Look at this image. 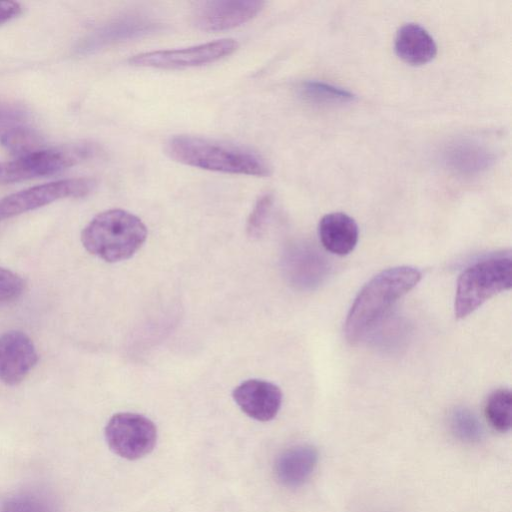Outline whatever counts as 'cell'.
Segmentation results:
<instances>
[{
  "instance_id": "cell-1",
  "label": "cell",
  "mask_w": 512,
  "mask_h": 512,
  "mask_svg": "<svg viewBox=\"0 0 512 512\" xmlns=\"http://www.w3.org/2000/svg\"><path fill=\"white\" fill-rule=\"evenodd\" d=\"M421 277L419 269L405 265L385 269L371 278L359 291L347 314L344 327L347 341L357 344L364 339Z\"/></svg>"
},
{
  "instance_id": "cell-2",
  "label": "cell",
  "mask_w": 512,
  "mask_h": 512,
  "mask_svg": "<svg viewBox=\"0 0 512 512\" xmlns=\"http://www.w3.org/2000/svg\"><path fill=\"white\" fill-rule=\"evenodd\" d=\"M172 160L199 169L266 177L271 174L269 163L249 148L194 135H174L164 147Z\"/></svg>"
},
{
  "instance_id": "cell-3",
  "label": "cell",
  "mask_w": 512,
  "mask_h": 512,
  "mask_svg": "<svg viewBox=\"0 0 512 512\" xmlns=\"http://www.w3.org/2000/svg\"><path fill=\"white\" fill-rule=\"evenodd\" d=\"M146 238L147 228L142 220L123 209H109L97 214L81 233L84 248L111 263L133 256Z\"/></svg>"
},
{
  "instance_id": "cell-4",
  "label": "cell",
  "mask_w": 512,
  "mask_h": 512,
  "mask_svg": "<svg viewBox=\"0 0 512 512\" xmlns=\"http://www.w3.org/2000/svg\"><path fill=\"white\" fill-rule=\"evenodd\" d=\"M510 253L494 255L467 267L457 280L454 313L463 319L493 296L511 288Z\"/></svg>"
},
{
  "instance_id": "cell-5",
  "label": "cell",
  "mask_w": 512,
  "mask_h": 512,
  "mask_svg": "<svg viewBox=\"0 0 512 512\" xmlns=\"http://www.w3.org/2000/svg\"><path fill=\"white\" fill-rule=\"evenodd\" d=\"M96 151L91 143H78L61 148H42L14 160L0 162V184L53 175L91 158Z\"/></svg>"
},
{
  "instance_id": "cell-6",
  "label": "cell",
  "mask_w": 512,
  "mask_h": 512,
  "mask_svg": "<svg viewBox=\"0 0 512 512\" xmlns=\"http://www.w3.org/2000/svg\"><path fill=\"white\" fill-rule=\"evenodd\" d=\"M109 448L118 456L136 460L149 454L157 441V428L147 417L131 412L114 414L104 430Z\"/></svg>"
},
{
  "instance_id": "cell-7",
  "label": "cell",
  "mask_w": 512,
  "mask_h": 512,
  "mask_svg": "<svg viewBox=\"0 0 512 512\" xmlns=\"http://www.w3.org/2000/svg\"><path fill=\"white\" fill-rule=\"evenodd\" d=\"M237 48L238 42L235 39L226 38L181 49L144 52L132 56L128 62L143 68H191L216 62L231 55Z\"/></svg>"
},
{
  "instance_id": "cell-8",
  "label": "cell",
  "mask_w": 512,
  "mask_h": 512,
  "mask_svg": "<svg viewBox=\"0 0 512 512\" xmlns=\"http://www.w3.org/2000/svg\"><path fill=\"white\" fill-rule=\"evenodd\" d=\"M95 180L87 177L68 178L33 186L0 200V220L10 218L64 198L88 195Z\"/></svg>"
},
{
  "instance_id": "cell-9",
  "label": "cell",
  "mask_w": 512,
  "mask_h": 512,
  "mask_svg": "<svg viewBox=\"0 0 512 512\" xmlns=\"http://www.w3.org/2000/svg\"><path fill=\"white\" fill-rule=\"evenodd\" d=\"M260 0H211L196 3L193 25L202 31H224L253 19L264 7Z\"/></svg>"
},
{
  "instance_id": "cell-10",
  "label": "cell",
  "mask_w": 512,
  "mask_h": 512,
  "mask_svg": "<svg viewBox=\"0 0 512 512\" xmlns=\"http://www.w3.org/2000/svg\"><path fill=\"white\" fill-rule=\"evenodd\" d=\"M161 28L142 16H124L108 21L97 27L79 41L75 52L79 55L93 54L103 48L155 33Z\"/></svg>"
},
{
  "instance_id": "cell-11",
  "label": "cell",
  "mask_w": 512,
  "mask_h": 512,
  "mask_svg": "<svg viewBox=\"0 0 512 512\" xmlns=\"http://www.w3.org/2000/svg\"><path fill=\"white\" fill-rule=\"evenodd\" d=\"M37 361L35 346L25 333L12 330L0 335V379L5 384H19Z\"/></svg>"
},
{
  "instance_id": "cell-12",
  "label": "cell",
  "mask_w": 512,
  "mask_h": 512,
  "mask_svg": "<svg viewBox=\"0 0 512 512\" xmlns=\"http://www.w3.org/2000/svg\"><path fill=\"white\" fill-rule=\"evenodd\" d=\"M232 396L246 415L262 422L270 421L277 415L283 398L277 385L261 379L240 383Z\"/></svg>"
},
{
  "instance_id": "cell-13",
  "label": "cell",
  "mask_w": 512,
  "mask_h": 512,
  "mask_svg": "<svg viewBox=\"0 0 512 512\" xmlns=\"http://www.w3.org/2000/svg\"><path fill=\"white\" fill-rule=\"evenodd\" d=\"M318 462L315 447L300 444L283 451L275 462V474L278 481L287 487L304 484L313 473Z\"/></svg>"
},
{
  "instance_id": "cell-14",
  "label": "cell",
  "mask_w": 512,
  "mask_h": 512,
  "mask_svg": "<svg viewBox=\"0 0 512 512\" xmlns=\"http://www.w3.org/2000/svg\"><path fill=\"white\" fill-rule=\"evenodd\" d=\"M322 246L332 254L344 256L357 245L359 229L355 220L342 212L324 215L318 225Z\"/></svg>"
},
{
  "instance_id": "cell-15",
  "label": "cell",
  "mask_w": 512,
  "mask_h": 512,
  "mask_svg": "<svg viewBox=\"0 0 512 512\" xmlns=\"http://www.w3.org/2000/svg\"><path fill=\"white\" fill-rule=\"evenodd\" d=\"M394 48L397 56L410 65H423L437 54V45L426 29L407 23L396 33Z\"/></svg>"
},
{
  "instance_id": "cell-16",
  "label": "cell",
  "mask_w": 512,
  "mask_h": 512,
  "mask_svg": "<svg viewBox=\"0 0 512 512\" xmlns=\"http://www.w3.org/2000/svg\"><path fill=\"white\" fill-rule=\"evenodd\" d=\"M286 268L292 283L304 289L318 286L329 270L328 263L322 254L307 246L290 251Z\"/></svg>"
},
{
  "instance_id": "cell-17",
  "label": "cell",
  "mask_w": 512,
  "mask_h": 512,
  "mask_svg": "<svg viewBox=\"0 0 512 512\" xmlns=\"http://www.w3.org/2000/svg\"><path fill=\"white\" fill-rule=\"evenodd\" d=\"M447 161L458 171L472 173L489 166L491 155L478 144L461 142L448 151Z\"/></svg>"
},
{
  "instance_id": "cell-18",
  "label": "cell",
  "mask_w": 512,
  "mask_h": 512,
  "mask_svg": "<svg viewBox=\"0 0 512 512\" xmlns=\"http://www.w3.org/2000/svg\"><path fill=\"white\" fill-rule=\"evenodd\" d=\"M299 93L304 99L317 104H344L355 100V95L346 89L314 80L303 82Z\"/></svg>"
},
{
  "instance_id": "cell-19",
  "label": "cell",
  "mask_w": 512,
  "mask_h": 512,
  "mask_svg": "<svg viewBox=\"0 0 512 512\" xmlns=\"http://www.w3.org/2000/svg\"><path fill=\"white\" fill-rule=\"evenodd\" d=\"M512 394L509 389L500 388L492 392L485 404V416L489 424L498 432L511 428Z\"/></svg>"
},
{
  "instance_id": "cell-20",
  "label": "cell",
  "mask_w": 512,
  "mask_h": 512,
  "mask_svg": "<svg viewBox=\"0 0 512 512\" xmlns=\"http://www.w3.org/2000/svg\"><path fill=\"white\" fill-rule=\"evenodd\" d=\"M0 142L17 157L42 149V139L39 134L24 124L9 129Z\"/></svg>"
},
{
  "instance_id": "cell-21",
  "label": "cell",
  "mask_w": 512,
  "mask_h": 512,
  "mask_svg": "<svg viewBox=\"0 0 512 512\" xmlns=\"http://www.w3.org/2000/svg\"><path fill=\"white\" fill-rule=\"evenodd\" d=\"M0 512H57L52 498L39 492H22L8 498Z\"/></svg>"
},
{
  "instance_id": "cell-22",
  "label": "cell",
  "mask_w": 512,
  "mask_h": 512,
  "mask_svg": "<svg viewBox=\"0 0 512 512\" xmlns=\"http://www.w3.org/2000/svg\"><path fill=\"white\" fill-rule=\"evenodd\" d=\"M450 424L453 433L462 441L476 442L482 438L481 423L467 408H456L451 414Z\"/></svg>"
},
{
  "instance_id": "cell-23",
  "label": "cell",
  "mask_w": 512,
  "mask_h": 512,
  "mask_svg": "<svg viewBox=\"0 0 512 512\" xmlns=\"http://www.w3.org/2000/svg\"><path fill=\"white\" fill-rule=\"evenodd\" d=\"M23 290V279L13 271L0 267V306L18 299Z\"/></svg>"
},
{
  "instance_id": "cell-24",
  "label": "cell",
  "mask_w": 512,
  "mask_h": 512,
  "mask_svg": "<svg viewBox=\"0 0 512 512\" xmlns=\"http://www.w3.org/2000/svg\"><path fill=\"white\" fill-rule=\"evenodd\" d=\"M273 204L271 194L262 195L255 203L247 221V232L251 237L260 235Z\"/></svg>"
},
{
  "instance_id": "cell-25",
  "label": "cell",
  "mask_w": 512,
  "mask_h": 512,
  "mask_svg": "<svg viewBox=\"0 0 512 512\" xmlns=\"http://www.w3.org/2000/svg\"><path fill=\"white\" fill-rule=\"evenodd\" d=\"M24 112L17 107L0 104V140L11 128L23 124Z\"/></svg>"
},
{
  "instance_id": "cell-26",
  "label": "cell",
  "mask_w": 512,
  "mask_h": 512,
  "mask_svg": "<svg viewBox=\"0 0 512 512\" xmlns=\"http://www.w3.org/2000/svg\"><path fill=\"white\" fill-rule=\"evenodd\" d=\"M21 11L22 7L18 2L0 1V25L17 17Z\"/></svg>"
}]
</instances>
